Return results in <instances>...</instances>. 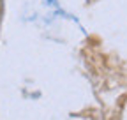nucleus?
Segmentation results:
<instances>
[]
</instances>
